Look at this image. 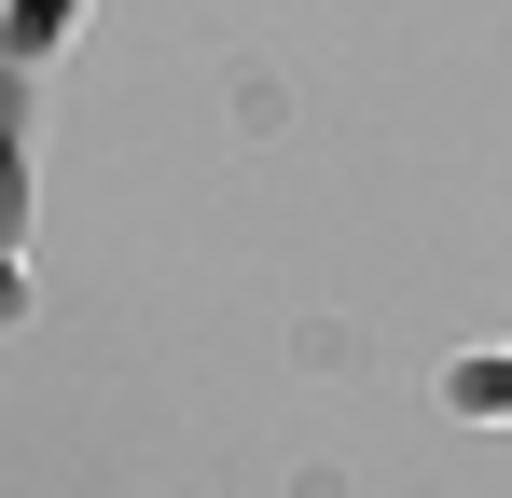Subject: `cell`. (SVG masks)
<instances>
[{
	"instance_id": "1",
	"label": "cell",
	"mask_w": 512,
	"mask_h": 498,
	"mask_svg": "<svg viewBox=\"0 0 512 498\" xmlns=\"http://www.w3.org/2000/svg\"><path fill=\"white\" fill-rule=\"evenodd\" d=\"M471 402H485V415H512V360H485V374H471Z\"/></svg>"
},
{
	"instance_id": "2",
	"label": "cell",
	"mask_w": 512,
	"mask_h": 498,
	"mask_svg": "<svg viewBox=\"0 0 512 498\" xmlns=\"http://www.w3.org/2000/svg\"><path fill=\"white\" fill-rule=\"evenodd\" d=\"M0 222H14V194H0Z\"/></svg>"
}]
</instances>
